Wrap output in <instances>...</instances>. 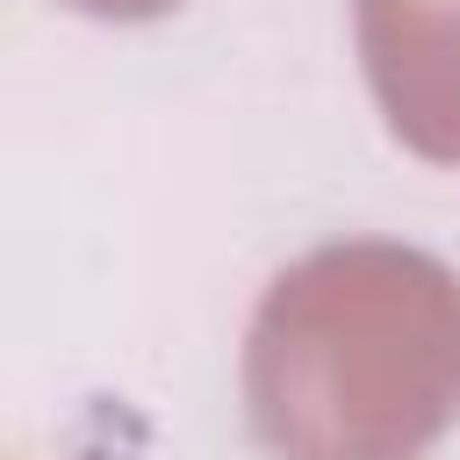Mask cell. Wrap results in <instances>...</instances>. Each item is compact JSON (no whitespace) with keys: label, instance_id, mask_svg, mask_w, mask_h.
<instances>
[{"label":"cell","instance_id":"cell-1","mask_svg":"<svg viewBox=\"0 0 460 460\" xmlns=\"http://www.w3.org/2000/svg\"><path fill=\"white\" fill-rule=\"evenodd\" d=\"M244 417L273 460H417L460 417V273L395 237L280 266L244 331Z\"/></svg>","mask_w":460,"mask_h":460},{"label":"cell","instance_id":"cell-2","mask_svg":"<svg viewBox=\"0 0 460 460\" xmlns=\"http://www.w3.org/2000/svg\"><path fill=\"white\" fill-rule=\"evenodd\" d=\"M352 36L395 144L460 165V0H352Z\"/></svg>","mask_w":460,"mask_h":460},{"label":"cell","instance_id":"cell-3","mask_svg":"<svg viewBox=\"0 0 460 460\" xmlns=\"http://www.w3.org/2000/svg\"><path fill=\"white\" fill-rule=\"evenodd\" d=\"M72 14H93V22H158L172 14L180 0H65Z\"/></svg>","mask_w":460,"mask_h":460}]
</instances>
